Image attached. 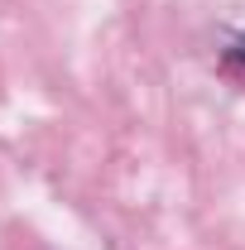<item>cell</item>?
<instances>
[{"instance_id": "cell-1", "label": "cell", "mask_w": 245, "mask_h": 250, "mask_svg": "<svg viewBox=\"0 0 245 250\" xmlns=\"http://www.w3.org/2000/svg\"><path fill=\"white\" fill-rule=\"evenodd\" d=\"M221 67H226V72H231L236 82H245V34L236 39V43H231V48H226V58H221Z\"/></svg>"}]
</instances>
